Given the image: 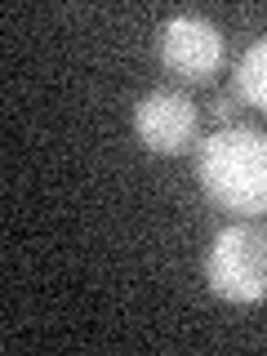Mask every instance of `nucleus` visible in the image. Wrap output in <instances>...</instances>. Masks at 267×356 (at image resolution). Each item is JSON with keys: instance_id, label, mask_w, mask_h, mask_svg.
Segmentation results:
<instances>
[{"instance_id": "20e7f679", "label": "nucleus", "mask_w": 267, "mask_h": 356, "mask_svg": "<svg viewBox=\"0 0 267 356\" xmlns=\"http://www.w3.org/2000/svg\"><path fill=\"white\" fill-rule=\"evenodd\" d=\"M196 103L178 89H152L134 103V134L152 156H178L196 143Z\"/></svg>"}, {"instance_id": "f257e3e1", "label": "nucleus", "mask_w": 267, "mask_h": 356, "mask_svg": "<svg viewBox=\"0 0 267 356\" xmlns=\"http://www.w3.org/2000/svg\"><path fill=\"white\" fill-rule=\"evenodd\" d=\"M196 178L205 196L227 214H267V134L222 125L196 152Z\"/></svg>"}, {"instance_id": "f03ea898", "label": "nucleus", "mask_w": 267, "mask_h": 356, "mask_svg": "<svg viewBox=\"0 0 267 356\" xmlns=\"http://www.w3.org/2000/svg\"><path fill=\"white\" fill-rule=\"evenodd\" d=\"M205 285L222 303H263L267 298V232L254 222L222 227L205 254Z\"/></svg>"}, {"instance_id": "39448f33", "label": "nucleus", "mask_w": 267, "mask_h": 356, "mask_svg": "<svg viewBox=\"0 0 267 356\" xmlns=\"http://www.w3.org/2000/svg\"><path fill=\"white\" fill-rule=\"evenodd\" d=\"M236 94H241V103L267 111V36L254 40L245 49V58L236 63Z\"/></svg>"}, {"instance_id": "423d86ee", "label": "nucleus", "mask_w": 267, "mask_h": 356, "mask_svg": "<svg viewBox=\"0 0 267 356\" xmlns=\"http://www.w3.org/2000/svg\"><path fill=\"white\" fill-rule=\"evenodd\" d=\"M214 111H218V120L236 116V111H241V94H218L214 98Z\"/></svg>"}, {"instance_id": "7ed1b4c3", "label": "nucleus", "mask_w": 267, "mask_h": 356, "mask_svg": "<svg viewBox=\"0 0 267 356\" xmlns=\"http://www.w3.org/2000/svg\"><path fill=\"white\" fill-rule=\"evenodd\" d=\"M156 54L170 67L178 81L187 85H205L214 81V72L227 58V44H222V31L209 18L200 14H174L156 36Z\"/></svg>"}]
</instances>
